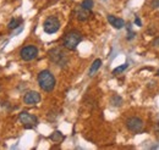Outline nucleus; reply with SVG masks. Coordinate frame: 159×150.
Wrapping results in <instances>:
<instances>
[{"mask_svg": "<svg viewBox=\"0 0 159 150\" xmlns=\"http://www.w3.org/2000/svg\"><path fill=\"white\" fill-rule=\"evenodd\" d=\"M37 79H38V84H39L40 89L44 92H52L55 88V83H57L55 77L48 70L40 71Z\"/></svg>", "mask_w": 159, "mask_h": 150, "instance_id": "nucleus-1", "label": "nucleus"}, {"mask_svg": "<svg viewBox=\"0 0 159 150\" xmlns=\"http://www.w3.org/2000/svg\"><path fill=\"white\" fill-rule=\"evenodd\" d=\"M82 39H83V37H82L81 32L74 29V31H70L69 33L65 34L64 40H62V45L69 50H75L77 48V45L82 42Z\"/></svg>", "mask_w": 159, "mask_h": 150, "instance_id": "nucleus-2", "label": "nucleus"}, {"mask_svg": "<svg viewBox=\"0 0 159 150\" xmlns=\"http://www.w3.org/2000/svg\"><path fill=\"white\" fill-rule=\"evenodd\" d=\"M19 120H20L21 123L23 125V127L27 128V130L34 128V127L38 125V118H37V116L27 113V111H22V113L19 115Z\"/></svg>", "mask_w": 159, "mask_h": 150, "instance_id": "nucleus-3", "label": "nucleus"}, {"mask_svg": "<svg viewBox=\"0 0 159 150\" xmlns=\"http://www.w3.org/2000/svg\"><path fill=\"white\" fill-rule=\"evenodd\" d=\"M43 28H44V32L48 33V34H53V33H57L60 29V21L57 16H49L48 19L44 21V24H43Z\"/></svg>", "mask_w": 159, "mask_h": 150, "instance_id": "nucleus-4", "label": "nucleus"}, {"mask_svg": "<svg viewBox=\"0 0 159 150\" xmlns=\"http://www.w3.org/2000/svg\"><path fill=\"white\" fill-rule=\"evenodd\" d=\"M49 59H50L54 64H57V65H59V66H65L66 62H67L66 54H65L60 48H54V49H52V50L49 51Z\"/></svg>", "mask_w": 159, "mask_h": 150, "instance_id": "nucleus-5", "label": "nucleus"}, {"mask_svg": "<svg viewBox=\"0 0 159 150\" xmlns=\"http://www.w3.org/2000/svg\"><path fill=\"white\" fill-rule=\"evenodd\" d=\"M126 127H127L129 131L134 132V133H139V132L143 131L144 123H143V121L139 117L132 116V117L126 120Z\"/></svg>", "mask_w": 159, "mask_h": 150, "instance_id": "nucleus-6", "label": "nucleus"}, {"mask_svg": "<svg viewBox=\"0 0 159 150\" xmlns=\"http://www.w3.org/2000/svg\"><path fill=\"white\" fill-rule=\"evenodd\" d=\"M20 56L23 61H32L33 59L38 56V49L34 45H27L21 49Z\"/></svg>", "mask_w": 159, "mask_h": 150, "instance_id": "nucleus-7", "label": "nucleus"}, {"mask_svg": "<svg viewBox=\"0 0 159 150\" xmlns=\"http://www.w3.org/2000/svg\"><path fill=\"white\" fill-rule=\"evenodd\" d=\"M40 101V94L34 90H30L25 94L23 96V103L27 105H36Z\"/></svg>", "mask_w": 159, "mask_h": 150, "instance_id": "nucleus-8", "label": "nucleus"}, {"mask_svg": "<svg viewBox=\"0 0 159 150\" xmlns=\"http://www.w3.org/2000/svg\"><path fill=\"white\" fill-rule=\"evenodd\" d=\"M108 21H109V23L114 27V28H116V29H121L124 26H125V21L122 19H119V17H115V16H113V15H108Z\"/></svg>", "mask_w": 159, "mask_h": 150, "instance_id": "nucleus-9", "label": "nucleus"}, {"mask_svg": "<svg viewBox=\"0 0 159 150\" xmlns=\"http://www.w3.org/2000/svg\"><path fill=\"white\" fill-rule=\"evenodd\" d=\"M89 16H91V10H86L83 7H80V10H77V12H76V17L81 22L87 21L89 19Z\"/></svg>", "mask_w": 159, "mask_h": 150, "instance_id": "nucleus-10", "label": "nucleus"}, {"mask_svg": "<svg viewBox=\"0 0 159 150\" xmlns=\"http://www.w3.org/2000/svg\"><path fill=\"white\" fill-rule=\"evenodd\" d=\"M50 140H53L54 143H60V142H62L64 140V134L61 133L60 131H55V132H53L52 134H50Z\"/></svg>", "mask_w": 159, "mask_h": 150, "instance_id": "nucleus-11", "label": "nucleus"}, {"mask_svg": "<svg viewBox=\"0 0 159 150\" xmlns=\"http://www.w3.org/2000/svg\"><path fill=\"white\" fill-rule=\"evenodd\" d=\"M100 66H102V60H100V59H96V60L93 61V64H92L91 68H89V76L94 75V73L99 70Z\"/></svg>", "mask_w": 159, "mask_h": 150, "instance_id": "nucleus-12", "label": "nucleus"}, {"mask_svg": "<svg viewBox=\"0 0 159 150\" xmlns=\"http://www.w3.org/2000/svg\"><path fill=\"white\" fill-rule=\"evenodd\" d=\"M21 23H22V19H12L9 22L7 27L9 29H16L19 26H21Z\"/></svg>", "mask_w": 159, "mask_h": 150, "instance_id": "nucleus-13", "label": "nucleus"}, {"mask_svg": "<svg viewBox=\"0 0 159 150\" xmlns=\"http://www.w3.org/2000/svg\"><path fill=\"white\" fill-rule=\"evenodd\" d=\"M93 5H94L93 0H83L82 4H81V7H83L86 10H92L93 9Z\"/></svg>", "mask_w": 159, "mask_h": 150, "instance_id": "nucleus-14", "label": "nucleus"}, {"mask_svg": "<svg viewBox=\"0 0 159 150\" xmlns=\"http://www.w3.org/2000/svg\"><path fill=\"white\" fill-rule=\"evenodd\" d=\"M122 104V99H121V96L119 95H113V98H111V105H114V106H120Z\"/></svg>", "mask_w": 159, "mask_h": 150, "instance_id": "nucleus-15", "label": "nucleus"}, {"mask_svg": "<svg viewBox=\"0 0 159 150\" xmlns=\"http://www.w3.org/2000/svg\"><path fill=\"white\" fill-rule=\"evenodd\" d=\"M127 66H129V64H124V65H121L119 67L114 68V70H113V75H119L121 72H124V71L127 68Z\"/></svg>", "mask_w": 159, "mask_h": 150, "instance_id": "nucleus-16", "label": "nucleus"}, {"mask_svg": "<svg viewBox=\"0 0 159 150\" xmlns=\"http://www.w3.org/2000/svg\"><path fill=\"white\" fill-rule=\"evenodd\" d=\"M127 31H129V36H127V39H129V40H131L132 38L136 36V33H134V32L131 31V27H130V26H127Z\"/></svg>", "mask_w": 159, "mask_h": 150, "instance_id": "nucleus-17", "label": "nucleus"}, {"mask_svg": "<svg viewBox=\"0 0 159 150\" xmlns=\"http://www.w3.org/2000/svg\"><path fill=\"white\" fill-rule=\"evenodd\" d=\"M151 5H152V7H153V9H158L159 7V0H152Z\"/></svg>", "mask_w": 159, "mask_h": 150, "instance_id": "nucleus-18", "label": "nucleus"}, {"mask_svg": "<svg viewBox=\"0 0 159 150\" xmlns=\"http://www.w3.org/2000/svg\"><path fill=\"white\" fill-rule=\"evenodd\" d=\"M153 46H159V37L153 40Z\"/></svg>", "mask_w": 159, "mask_h": 150, "instance_id": "nucleus-19", "label": "nucleus"}, {"mask_svg": "<svg viewBox=\"0 0 159 150\" xmlns=\"http://www.w3.org/2000/svg\"><path fill=\"white\" fill-rule=\"evenodd\" d=\"M135 23H136L137 26H139V27L142 26V23H141V20H139V17H136V19H135Z\"/></svg>", "mask_w": 159, "mask_h": 150, "instance_id": "nucleus-20", "label": "nucleus"}, {"mask_svg": "<svg viewBox=\"0 0 159 150\" xmlns=\"http://www.w3.org/2000/svg\"><path fill=\"white\" fill-rule=\"evenodd\" d=\"M157 75H158V76H159V70H158V71H157Z\"/></svg>", "mask_w": 159, "mask_h": 150, "instance_id": "nucleus-21", "label": "nucleus"}, {"mask_svg": "<svg viewBox=\"0 0 159 150\" xmlns=\"http://www.w3.org/2000/svg\"><path fill=\"white\" fill-rule=\"evenodd\" d=\"M103 1H104V0H103Z\"/></svg>", "mask_w": 159, "mask_h": 150, "instance_id": "nucleus-22", "label": "nucleus"}]
</instances>
